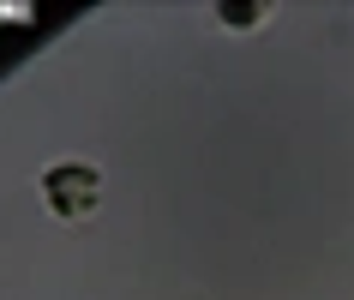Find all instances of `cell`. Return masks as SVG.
<instances>
[{"instance_id":"cell-1","label":"cell","mask_w":354,"mask_h":300,"mask_svg":"<svg viewBox=\"0 0 354 300\" xmlns=\"http://www.w3.org/2000/svg\"><path fill=\"white\" fill-rule=\"evenodd\" d=\"M42 198H48L55 216L78 223V216H91L96 198H102V174H96V162H55V169L42 174Z\"/></svg>"}]
</instances>
